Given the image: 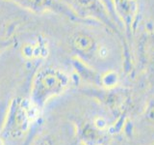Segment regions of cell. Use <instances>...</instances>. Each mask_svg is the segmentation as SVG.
<instances>
[{
    "label": "cell",
    "mask_w": 154,
    "mask_h": 145,
    "mask_svg": "<svg viewBox=\"0 0 154 145\" xmlns=\"http://www.w3.org/2000/svg\"><path fill=\"white\" fill-rule=\"evenodd\" d=\"M70 10V12L80 18H96L101 21H108L107 13L100 0H60Z\"/></svg>",
    "instance_id": "obj_3"
},
{
    "label": "cell",
    "mask_w": 154,
    "mask_h": 145,
    "mask_svg": "<svg viewBox=\"0 0 154 145\" xmlns=\"http://www.w3.org/2000/svg\"><path fill=\"white\" fill-rule=\"evenodd\" d=\"M0 145H5V141L3 137H0Z\"/></svg>",
    "instance_id": "obj_8"
},
{
    "label": "cell",
    "mask_w": 154,
    "mask_h": 145,
    "mask_svg": "<svg viewBox=\"0 0 154 145\" xmlns=\"http://www.w3.org/2000/svg\"><path fill=\"white\" fill-rule=\"evenodd\" d=\"M32 145H59V143L51 134H42L34 140Z\"/></svg>",
    "instance_id": "obj_6"
},
{
    "label": "cell",
    "mask_w": 154,
    "mask_h": 145,
    "mask_svg": "<svg viewBox=\"0 0 154 145\" xmlns=\"http://www.w3.org/2000/svg\"><path fill=\"white\" fill-rule=\"evenodd\" d=\"M38 111L29 100L22 98L12 100L3 124L2 137L13 141H18L26 137L36 122Z\"/></svg>",
    "instance_id": "obj_2"
},
{
    "label": "cell",
    "mask_w": 154,
    "mask_h": 145,
    "mask_svg": "<svg viewBox=\"0 0 154 145\" xmlns=\"http://www.w3.org/2000/svg\"><path fill=\"white\" fill-rule=\"evenodd\" d=\"M13 44H14V40L12 38L0 37V54L11 47L13 46Z\"/></svg>",
    "instance_id": "obj_7"
},
{
    "label": "cell",
    "mask_w": 154,
    "mask_h": 145,
    "mask_svg": "<svg viewBox=\"0 0 154 145\" xmlns=\"http://www.w3.org/2000/svg\"><path fill=\"white\" fill-rule=\"evenodd\" d=\"M69 85V76L58 68H40L33 77L29 101L38 110L55 97L64 93Z\"/></svg>",
    "instance_id": "obj_1"
},
{
    "label": "cell",
    "mask_w": 154,
    "mask_h": 145,
    "mask_svg": "<svg viewBox=\"0 0 154 145\" xmlns=\"http://www.w3.org/2000/svg\"><path fill=\"white\" fill-rule=\"evenodd\" d=\"M70 45L78 54L82 55H90L95 48L94 39L90 34L83 31H77L72 34Z\"/></svg>",
    "instance_id": "obj_5"
},
{
    "label": "cell",
    "mask_w": 154,
    "mask_h": 145,
    "mask_svg": "<svg viewBox=\"0 0 154 145\" xmlns=\"http://www.w3.org/2000/svg\"><path fill=\"white\" fill-rule=\"evenodd\" d=\"M4 1L12 2L35 14L53 12L66 16H73L70 10L60 0H4Z\"/></svg>",
    "instance_id": "obj_4"
}]
</instances>
